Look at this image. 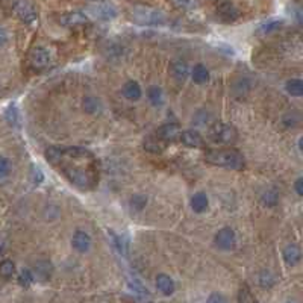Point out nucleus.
Instances as JSON below:
<instances>
[{"mask_svg": "<svg viewBox=\"0 0 303 303\" xmlns=\"http://www.w3.org/2000/svg\"><path fill=\"white\" fill-rule=\"evenodd\" d=\"M58 167L63 168V173L66 174V177L71 182L74 187H77L82 191H90L96 187L97 184V176L94 173V170L91 167H80L77 164H71V163H61Z\"/></svg>", "mask_w": 303, "mask_h": 303, "instance_id": "obj_1", "label": "nucleus"}, {"mask_svg": "<svg viewBox=\"0 0 303 303\" xmlns=\"http://www.w3.org/2000/svg\"><path fill=\"white\" fill-rule=\"evenodd\" d=\"M206 163L229 170H242L246 166V159L241 152L235 149H218V150H208L205 155Z\"/></svg>", "mask_w": 303, "mask_h": 303, "instance_id": "obj_2", "label": "nucleus"}, {"mask_svg": "<svg viewBox=\"0 0 303 303\" xmlns=\"http://www.w3.org/2000/svg\"><path fill=\"white\" fill-rule=\"evenodd\" d=\"M129 18L139 26H163L167 17L163 11L147 5H134L129 8Z\"/></svg>", "mask_w": 303, "mask_h": 303, "instance_id": "obj_3", "label": "nucleus"}, {"mask_svg": "<svg viewBox=\"0 0 303 303\" xmlns=\"http://www.w3.org/2000/svg\"><path fill=\"white\" fill-rule=\"evenodd\" d=\"M84 12L88 15V18L100 20V22H109L118 15L117 8L106 0H94L85 8Z\"/></svg>", "mask_w": 303, "mask_h": 303, "instance_id": "obj_4", "label": "nucleus"}, {"mask_svg": "<svg viewBox=\"0 0 303 303\" xmlns=\"http://www.w3.org/2000/svg\"><path fill=\"white\" fill-rule=\"evenodd\" d=\"M211 136L215 143L221 144H232L238 139V132L235 128L226 125V123H215L211 128Z\"/></svg>", "mask_w": 303, "mask_h": 303, "instance_id": "obj_5", "label": "nucleus"}, {"mask_svg": "<svg viewBox=\"0 0 303 303\" xmlns=\"http://www.w3.org/2000/svg\"><path fill=\"white\" fill-rule=\"evenodd\" d=\"M29 64L35 70H44L52 64V55L49 49L43 46H36L29 53Z\"/></svg>", "mask_w": 303, "mask_h": 303, "instance_id": "obj_6", "label": "nucleus"}, {"mask_svg": "<svg viewBox=\"0 0 303 303\" xmlns=\"http://www.w3.org/2000/svg\"><path fill=\"white\" fill-rule=\"evenodd\" d=\"M215 14L217 17L225 23H232L239 17V9L235 6L231 0H218L215 5Z\"/></svg>", "mask_w": 303, "mask_h": 303, "instance_id": "obj_7", "label": "nucleus"}, {"mask_svg": "<svg viewBox=\"0 0 303 303\" xmlns=\"http://www.w3.org/2000/svg\"><path fill=\"white\" fill-rule=\"evenodd\" d=\"M14 12L26 25L34 23L38 17L35 6L29 2V0H17V2L14 3Z\"/></svg>", "mask_w": 303, "mask_h": 303, "instance_id": "obj_8", "label": "nucleus"}, {"mask_svg": "<svg viewBox=\"0 0 303 303\" xmlns=\"http://www.w3.org/2000/svg\"><path fill=\"white\" fill-rule=\"evenodd\" d=\"M58 22L63 26H67V28H76V26H82V25L88 23L90 18L82 11H71V12L61 14Z\"/></svg>", "mask_w": 303, "mask_h": 303, "instance_id": "obj_9", "label": "nucleus"}, {"mask_svg": "<svg viewBox=\"0 0 303 303\" xmlns=\"http://www.w3.org/2000/svg\"><path fill=\"white\" fill-rule=\"evenodd\" d=\"M235 242H236V236H235L234 229H231V228L220 229L217 232V235H215V246L220 250H231V249H234Z\"/></svg>", "mask_w": 303, "mask_h": 303, "instance_id": "obj_10", "label": "nucleus"}, {"mask_svg": "<svg viewBox=\"0 0 303 303\" xmlns=\"http://www.w3.org/2000/svg\"><path fill=\"white\" fill-rule=\"evenodd\" d=\"M52 273H53V266H52L50 261H38L32 270L34 279H36L39 282L49 280L52 277Z\"/></svg>", "mask_w": 303, "mask_h": 303, "instance_id": "obj_11", "label": "nucleus"}, {"mask_svg": "<svg viewBox=\"0 0 303 303\" xmlns=\"http://www.w3.org/2000/svg\"><path fill=\"white\" fill-rule=\"evenodd\" d=\"M71 246L79 253H85L91 249V236L84 231H76L71 239Z\"/></svg>", "mask_w": 303, "mask_h": 303, "instance_id": "obj_12", "label": "nucleus"}, {"mask_svg": "<svg viewBox=\"0 0 303 303\" xmlns=\"http://www.w3.org/2000/svg\"><path fill=\"white\" fill-rule=\"evenodd\" d=\"M179 139L185 146L193 147V149H200V147H203V144H205L203 138H202V135L197 131H184V132H180L179 134Z\"/></svg>", "mask_w": 303, "mask_h": 303, "instance_id": "obj_13", "label": "nucleus"}, {"mask_svg": "<svg viewBox=\"0 0 303 303\" xmlns=\"http://www.w3.org/2000/svg\"><path fill=\"white\" fill-rule=\"evenodd\" d=\"M171 74L173 77L177 80V82H185L188 74H190V67L185 61L182 59H177V61H173L171 63Z\"/></svg>", "mask_w": 303, "mask_h": 303, "instance_id": "obj_14", "label": "nucleus"}, {"mask_svg": "<svg viewBox=\"0 0 303 303\" xmlns=\"http://www.w3.org/2000/svg\"><path fill=\"white\" fill-rule=\"evenodd\" d=\"M179 126L174 125V123H168V125H164V126H161L156 136L161 139V141H164V143H167V141H173L176 138H179Z\"/></svg>", "mask_w": 303, "mask_h": 303, "instance_id": "obj_15", "label": "nucleus"}, {"mask_svg": "<svg viewBox=\"0 0 303 303\" xmlns=\"http://www.w3.org/2000/svg\"><path fill=\"white\" fill-rule=\"evenodd\" d=\"M156 287H158V290L163 293L164 296H171L173 293H174V282H173V279L170 277V276H167V274H158V277H156Z\"/></svg>", "mask_w": 303, "mask_h": 303, "instance_id": "obj_16", "label": "nucleus"}, {"mask_svg": "<svg viewBox=\"0 0 303 303\" xmlns=\"http://www.w3.org/2000/svg\"><path fill=\"white\" fill-rule=\"evenodd\" d=\"M123 96L128 100H131V102H135V100H138L141 96H143V90H141V87L136 80H128L123 87Z\"/></svg>", "mask_w": 303, "mask_h": 303, "instance_id": "obj_17", "label": "nucleus"}, {"mask_svg": "<svg viewBox=\"0 0 303 303\" xmlns=\"http://www.w3.org/2000/svg\"><path fill=\"white\" fill-rule=\"evenodd\" d=\"M208 196L205 193H196L193 197H191V209L197 214H202L208 209Z\"/></svg>", "mask_w": 303, "mask_h": 303, "instance_id": "obj_18", "label": "nucleus"}, {"mask_svg": "<svg viewBox=\"0 0 303 303\" xmlns=\"http://www.w3.org/2000/svg\"><path fill=\"white\" fill-rule=\"evenodd\" d=\"M300 258H302V253H300V247L296 246V244H290L284 249V259L288 266H297L300 262Z\"/></svg>", "mask_w": 303, "mask_h": 303, "instance_id": "obj_19", "label": "nucleus"}, {"mask_svg": "<svg viewBox=\"0 0 303 303\" xmlns=\"http://www.w3.org/2000/svg\"><path fill=\"white\" fill-rule=\"evenodd\" d=\"M191 77L193 80L197 84V85H203L206 84L208 80H209V71L205 66H202V64H197L193 71H191Z\"/></svg>", "mask_w": 303, "mask_h": 303, "instance_id": "obj_20", "label": "nucleus"}, {"mask_svg": "<svg viewBox=\"0 0 303 303\" xmlns=\"http://www.w3.org/2000/svg\"><path fill=\"white\" fill-rule=\"evenodd\" d=\"M84 111L90 115H96V114H100L102 112V103H100V100L93 97V96H88L84 99Z\"/></svg>", "mask_w": 303, "mask_h": 303, "instance_id": "obj_21", "label": "nucleus"}, {"mask_svg": "<svg viewBox=\"0 0 303 303\" xmlns=\"http://www.w3.org/2000/svg\"><path fill=\"white\" fill-rule=\"evenodd\" d=\"M147 97L150 100V103L153 106H163L164 105V94H163V90L159 87H149L147 88Z\"/></svg>", "mask_w": 303, "mask_h": 303, "instance_id": "obj_22", "label": "nucleus"}, {"mask_svg": "<svg viewBox=\"0 0 303 303\" xmlns=\"http://www.w3.org/2000/svg\"><path fill=\"white\" fill-rule=\"evenodd\" d=\"M282 20H277V18H271V20H267L266 23H262L259 28H258V34L259 35H267V34H271L274 31H277L280 26H282Z\"/></svg>", "mask_w": 303, "mask_h": 303, "instance_id": "obj_23", "label": "nucleus"}, {"mask_svg": "<svg viewBox=\"0 0 303 303\" xmlns=\"http://www.w3.org/2000/svg\"><path fill=\"white\" fill-rule=\"evenodd\" d=\"M109 236H111V239H112V244H114V247L117 249V252H118L120 255L126 256V255H128V241H126L123 236H120V235L114 234L112 231L109 232Z\"/></svg>", "mask_w": 303, "mask_h": 303, "instance_id": "obj_24", "label": "nucleus"}, {"mask_svg": "<svg viewBox=\"0 0 303 303\" xmlns=\"http://www.w3.org/2000/svg\"><path fill=\"white\" fill-rule=\"evenodd\" d=\"M5 117H6V121L12 128H20V112H18V109H17V106L14 103H11L6 108Z\"/></svg>", "mask_w": 303, "mask_h": 303, "instance_id": "obj_25", "label": "nucleus"}, {"mask_svg": "<svg viewBox=\"0 0 303 303\" xmlns=\"http://www.w3.org/2000/svg\"><path fill=\"white\" fill-rule=\"evenodd\" d=\"M285 90L288 94L294 96V97H300L303 94V82L300 79H291L287 82Z\"/></svg>", "mask_w": 303, "mask_h": 303, "instance_id": "obj_26", "label": "nucleus"}, {"mask_svg": "<svg viewBox=\"0 0 303 303\" xmlns=\"http://www.w3.org/2000/svg\"><path fill=\"white\" fill-rule=\"evenodd\" d=\"M144 149L149 150L150 153H161V152L164 150V146H163V141H161L158 136L156 138L149 136L144 141Z\"/></svg>", "mask_w": 303, "mask_h": 303, "instance_id": "obj_27", "label": "nucleus"}, {"mask_svg": "<svg viewBox=\"0 0 303 303\" xmlns=\"http://www.w3.org/2000/svg\"><path fill=\"white\" fill-rule=\"evenodd\" d=\"M170 2L182 11H193L199 6V0H170Z\"/></svg>", "mask_w": 303, "mask_h": 303, "instance_id": "obj_28", "label": "nucleus"}, {"mask_svg": "<svg viewBox=\"0 0 303 303\" xmlns=\"http://www.w3.org/2000/svg\"><path fill=\"white\" fill-rule=\"evenodd\" d=\"M277 200H279V196H277V191L276 190H267L264 194H262V199L261 202L264 203L266 206L271 208L277 203Z\"/></svg>", "mask_w": 303, "mask_h": 303, "instance_id": "obj_29", "label": "nucleus"}, {"mask_svg": "<svg viewBox=\"0 0 303 303\" xmlns=\"http://www.w3.org/2000/svg\"><path fill=\"white\" fill-rule=\"evenodd\" d=\"M15 271V266H14V262L9 261V259H5L0 262V276L5 277V279H9Z\"/></svg>", "mask_w": 303, "mask_h": 303, "instance_id": "obj_30", "label": "nucleus"}, {"mask_svg": "<svg viewBox=\"0 0 303 303\" xmlns=\"http://www.w3.org/2000/svg\"><path fill=\"white\" fill-rule=\"evenodd\" d=\"M34 282V276L31 270H22V273L18 274V284L23 288H29Z\"/></svg>", "mask_w": 303, "mask_h": 303, "instance_id": "obj_31", "label": "nucleus"}, {"mask_svg": "<svg viewBox=\"0 0 303 303\" xmlns=\"http://www.w3.org/2000/svg\"><path fill=\"white\" fill-rule=\"evenodd\" d=\"M11 173V161L5 156H0V180L6 179Z\"/></svg>", "mask_w": 303, "mask_h": 303, "instance_id": "obj_32", "label": "nucleus"}, {"mask_svg": "<svg viewBox=\"0 0 303 303\" xmlns=\"http://www.w3.org/2000/svg\"><path fill=\"white\" fill-rule=\"evenodd\" d=\"M147 203V199L144 196H134L131 199V208L134 211H143Z\"/></svg>", "mask_w": 303, "mask_h": 303, "instance_id": "obj_33", "label": "nucleus"}, {"mask_svg": "<svg viewBox=\"0 0 303 303\" xmlns=\"http://www.w3.org/2000/svg\"><path fill=\"white\" fill-rule=\"evenodd\" d=\"M31 180L34 182L35 185L41 184V182L44 180V174H43L41 168L36 167V166H32V167H31Z\"/></svg>", "mask_w": 303, "mask_h": 303, "instance_id": "obj_34", "label": "nucleus"}, {"mask_svg": "<svg viewBox=\"0 0 303 303\" xmlns=\"http://www.w3.org/2000/svg\"><path fill=\"white\" fill-rule=\"evenodd\" d=\"M259 284L264 287V288H269L274 284V277L270 271H262L259 274Z\"/></svg>", "mask_w": 303, "mask_h": 303, "instance_id": "obj_35", "label": "nucleus"}, {"mask_svg": "<svg viewBox=\"0 0 303 303\" xmlns=\"http://www.w3.org/2000/svg\"><path fill=\"white\" fill-rule=\"evenodd\" d=\"M238 300H239V303H253V302H255L253 296L250 294V291H249L246 287H242V288L239 290Z\"/></svg>", "mask_w": 303, "mask_h": 303, "instance_id": "obj_36", "label": "nucleus"}, {"mask_svg": "<svg viewBox=\"0 0 303 303\" xmlns=\"http://www.w3.org/2000/svg\"><path fill=\"white\" fill-rule=\"evenodd\" d=\"M206 303H226V299L221 296V294H218V293H212V294L208 297Z\"/></svg>", "mask_w": 303, "mask_h": 303, "instance_id": "obj_37", "label": "nucleus"}, {"mask_svg": "<svg viewBox=\"0 0 303 303\" xmlns=\"http://www.w3.org/2000/svg\"><path fill=\"white\" fill-rule=\"evenodd\" d=\"M8 43V34L3 28H0V47Z\"/></svg>", "mask_w": 303, "mask_h": 303, "instance_id": "obj_38", "label": "nucleus"}, {"mask_svg": "<svg viewBox=\"0 0 303 303\" xmlns=\"http://www.w3.org/2000/svg\"><path fill=\"white\" fill-rule=\"evenodd\" d=\"M294 188H296V193H297L299 196H302V194H303V179H302V177H299V179L296 180Z\"/></svg>", "mask_w": 303, "mask_h": 303, "instance_id": "obj_39", "label": "nucleus"}, {"mask_svg": "<svg viewBox=\"0 0 303 303\" xmlns=\"http://www.w3.org/2000/svg\"><path fill=\"white\" fill-rule=\"evenodd\" d=\"M290 303H291V302H290Z\"/></svg>", "mask_w": 303, "mask_h": 303, "instance_id": "obj_40", "label": "nucleus"}]
</instances>
